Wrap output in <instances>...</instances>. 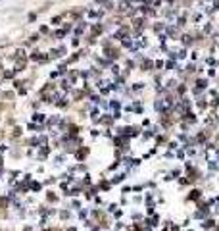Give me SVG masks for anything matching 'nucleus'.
Masks as SVG:
<instances>
[{"mask_svg": "<svg viewBox=\"0 0 219 231\" xmlns=\"http://www.w3.org/2000/svg\"><path fill=\"white\" fill-rule=\"evenodd\" d=\"M200 197V191H192V195H190V198H198Z\"/></svg>", "mask_w": 219, "mask_h": 231, "instance_id": "1", "label": "nucleus"}]
</instances>
